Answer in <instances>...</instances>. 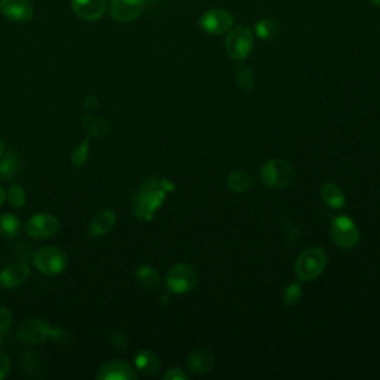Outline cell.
Returning <instances> with one entry per match:
<instances>
[{"mask_svg": "<svg viewBox=\"0 0 380 380\" xmlns=\"http://www.w3.org/2000/svg\"><path fill=\"white\" fill-rule=\"evenodd\" d=\"M214 354L208 350H198L194 351L187 358V367L190 371L196 374H203L210 371L214 367Z\"/></svg>", "mask_w": 380, "mask_h": 380, "instance_id": "obj_17", "label": "cell"}, {"mask_svg": "<svg viewBox=\"0 0 380 380\" xmlns=\"http://www.w3.org/2000/svg\"><path fill=\"white\" fill-rule=\"evenodd\" d=\"M199 24L203 31L217 36L233 26V15L225 9H211L202 15Z\"/></svg>", "mask_w": 380, "mask_h": 380, "instance_id": "obj_12", "label": "cell"}, {"mask_svg": "<svg viewBox=\"0 0 380 380\" xmlns=\"http://www.w3.org/2000/svg\"><path fill=\"white\" fill-rule=\"evenodd\" d=\"M85 106H86V108H95V107L99 106V100L95 99V97H92V95H91V97H88L85 100Z\"/></svg>", "mask_w": 380, "mask_h": 380, "instance_id": "obj_35", "label": "cell"}, {"mask_svg": "<svg viewBox=\"0 0 380 380\" xmlns=\"http://www.w3.org/2000/svg\"><path fill=\"white\" fill-rule=\"evenodd\" d=\"M236 82L238 86L241 88V91L250 94L256 86V77L252 73L251 67L247 65H240L236 69Z\"/></svg>", "mask_w": 380, "mask_h": 380, "instance_id": "obj_25", "label": "cell"}, {"mask_svg": "<svg viewBox=\"0 0 380 380\" xmlns=\"http://www.w3.org/2000/svg\"><path fill=\"white\" fill-rule=\"evenodd\" d=\"M135 278L141 287L147 290H155L161 285V276L152 266H140L135 272Z\"/></svg>", "mask_w": 380, "mask_h": 380, "instance_id": "obj_22", "label": "cell"}, {"mask_svg": "<svg viewBox=\"0 0 380 380\" xmlns=\"http://www.w3.org/2000/svg\"><path fill=\"white\" fill-rule=\"evenodd\" d=\"M12 325V313L6 306H0V332H6Z\"/></svg>", "mask_w": 380, "mask_h": 380, "instance_id": "obj_31", "label": "cell"}, {"mask_svg": "<svg viewBox=\"0 0 380 380\" xmlns=\"http://www.w3.org/2000/svg\"><path fill=\"white\" fill-rule=\"evenodd\" d=\"M0 13L12 23H30L35 17L31 0H0Z\"/></svg>", "mask_w": 380, "mask_h": 380, "instance_id": "obj_10", "label": "cell"}, {"mask_svg": "<svg viewBox=\"0 0 380 380\" xmlns=\"http://www.w3.org/2000/svg\"><path fill=\"white\" fill-rule=\"evenodd\" d=\"M18 337L21 342L28 345H39L45 340L51 339L52 327L48 324L45 320H27L18 328Z\"/></svg>", "mask_w": 380, "mask_h": 380, "instance_id": "obj_11", "label": "cell"}, {"mask_svg": "<svg viewBox=\"0 0 380 380\" xmlns=\"http://www.w3.org/2000/svg\"><path fill=\"white\" fill-rule=\"evenodd\" d=\"M11 371V359L6 354L0 352V380H4Z\"/></svg>", "mask_w": 380, "mask_h": 380, "instance_id": "obj_32", "label": "cell"}, {"mask_svg": "<svg viewBox=\"0 0 380 380\" xmlns=\"http://www.w3.org/2000/svg\"><path fill=\"white\" fill-rule=\"evenodd\" d=\"M135 369H138L142 374L155 376L161 369V362L153 352L141 351L135 355Z\"/></svg>", "mask_w": 380, "mask_h": 380, "instance_id": "obj_18", "label": "cell"}, {"mask_svg": "<svg viewBox=\"0 0 380 380\" xmlns=\"http://www.w3.org/2000/svg\"><path fill=\"white\" fill-rule=\"evenodd\" d=\"M72 9L84 21H99L107 11V0H70Z\"/></svg>", "mask_w": 380, "mask_h": 380, "instance_id": "obj_13", "label": "cell"}, {"mask_svg": "<svg viewBox=\"0 0 380 380\" xmlns=\"http://www.w3.org/2000/svg\"><path fill=\"white\" fill-rule=\"evenodd\" d=\"M39 364H40V359L36 355L30 354V352L23 354V366H24V369L27 371L31 370V371H33V374H36V371L40 369Z\"/></svg>", "mask_w": 380, "mask_h": 380, "instance_id": "obj_30", "label": "cell"}, {"mask_svg": "<svg viewBox=\"0 0 380 380\" xmlns=\"http://www.w3.org/2000/svg\"><path fill=\"white\" fill-rule=\"evenodd\" d=\"M174 184L167 179L150 177L142 181L133 199L134 214L142 220L150 221L156 211L162 207L167 192H172Z\"/></svg>", "mask_w": 380, "mask_h": 380, "instance_id": "obj_1", "label": "cell"}, {"mask_svg": "<svg viewBox=\"0 0 380 380\" xmlns=\"http://www.w3.org/2000/svg\"><path fill=\"white\" fill-rule=\"evenodd\" d=\"M297 233H298V230L293 223H287V226H284V236L287 238V240L294 241L297 238Z\"/></svg>", "mask_w": 380, "mask_h": 380, "instance_id": "obj_34", "label": "cell"}, {"mask_svg": "<svg viewBox=\"0 0 380 380\" xmlns=\"http://www.w3.org/2000/svg\"><path fill=\"white\" fill-rule=\"evenodd\" d=\"M20 171V156L15 152H8L0 157V177L9 181L17 177Z\"/></svg>", "mask_w": 380, "mask_h": 380, "instance_id": "obj_19", "label": "cell"}, {"mask_svg": "<svg viewBox=\"0 0 380 380\" xmlns=\"http://www.w3.org/2000/svg\"><path fill=\"white\" fill-rule=\"evenodd\" d=\"M0 346H2V337H0Z\"/></svg>", "mask_w": 380, "mask_h": 380, "instance_id": "obj_39", "label": "cell"}, {"mask_svg": "<svg viewBox=\"0 0 380 380\" xmlns=\"http://www.w3.org/2000/svg\"><path fill=\"white\" fill-rule=\"evenodd\" d=\"M33 263L40 274L48 276H55L66 271L69 260L65 251L57 247L48 245L36 251Z\"/></svg>", "mask_w": 380, "mask_h": 380, "instance_id": "obj_3", "label": "cell"}, {"mask_svg": "<svg viewBox=\"0 0 380 380\" xmlns=\"http://www.w3.org/2000/svg\"><path fill=\"white\" fill-rule=\"evenodd\" d=\"M371 4H373L374 6H377V8H380V0H371Z\"/></svg>", "mask_w": 380, "mask_h": 380, "instance_id": "obj_38", "label": "cell"}, {"mask_svg": "<svg viewBox=\"0 0 380 380\" xmlns=\"http://www.w3.org/2000/svg\"><path fill=\"white\" fill-rule=\"evenodd\" d=\"M279 31H281L279 23L276 20H272V18H264V20L259 21L256 26V33L263 40H272V39L278 38Z\"/></svg>", "mask_w": 380, "mask_h": 380, "instance_id": "obj_26", "label": "cell"}, {"mask_svg": "<svg viewBox=\"0 0 380 380\" xmlns=\"http://www.w3.org/2000/svg\"><path fill=\"white\" fill-rule=\"evenodd\" d=\"M21 220L15 216L5 213L0 216V235L5 238H15L21 230Z\"/></svg>", "mask_w": 380, "mask_h": 380, "instance_id": "obj_24", "label": "cell"}, {"mask_svg": "<svg viewBox=\"0 0 380 380\" xmlns=\"http://www.w3.org/2000/svg\"><path fill=\"white\" fill-rule=\"evenodd\" d=\"M226 52L232 60H244L250 55L255 46V36L247 26L233 28L226 38Z\"/></svg>", "mask_w": 380, "mask_h": 380, "instance_id": "obj_6", "label": "cell"}, {"mask_svg": "<svg viewBox=\"0 0 380 380\" xmlns=\"http://www.w3.org/2000/svg\"><path fill=\"white\" fill-rule=\"evenodd\" d=\"M6 198H8L9 203L12 205L13 208H21V207H24L26 201H27L24 189L20 187V186H11V189L8 190Z\"/></svg>", "mask_w": 380, "mask_h": 380, "instance_id": "obj_27", "label": "cell"}, {"mask_svg": "<svg viewBox=\"0 0 380 380\" xmlns=\"http://www.w3.org/2000/svg\"><path fill=\"white\" fill-rule=\"evenodd\" d=\"M302 287H300V284L297 282H291L287 289H285L284 291V302L285 305H289V306H293L296 303H298V300L300 297H302Z\"/></svg>", "mask_w": 380, "mask_h": 380, "instance_id": "obj_29", "label": "cell"}, {"mask_svg": "<svg viewBox=\"0 0 380 380\" xmlns=\"http://www.w3.org/2000/svg\"><path fill=\"white\" fill-rule=\"evenodd\" d=\"M82 125L84 128L86 130V133L92 137H104L108 134L110 126L107 123V121L101 116H94V115H86L82 119Z\"/></svg>", "mask_w": 380, "mask_h": 380, "instance_id": "obj_23", "label": "cell"}, {"mask_svg": "<svg viewBox=\"0 0 380 380\" xmlns=\"http://www.w3.org/2000/svg\"><path fill=\"white\" fill-rule=\"evenodd\" d=\"M321 196H323V201L331 208L340 210L345 207V202H346L345 194H343V190L336 184H332V183L324 184L321 189Z\"/></svg>", "mask_w": 380, "mask_h": 380, "instance_id": "obj_20", "label": "cell"}, {"mask_svg": "<svg viewBox=\"0 0 380 380\" xmlns=\"http://www.w3.org/2000/svg\"><path fill=\"white\" fill-rule=\"evenodd\" d=\"M327 255L321 247H311L298 256L296 262V276L302 281H312L318 278L327 267Z\"/></svg>", "mask_w": 380, "mask_h": 380, "instance_id": "obj_2", "label": "cell"}, {"mask_svg": "<svg viewBox=\"0 0 380 380\" xmlns=\"http://www.w3.org/2000/svg\"><path fill=\"white\" fill-rule=\"evenodd\" d=\"M88 155H89V140L85 138L81 145H79L74 152L72 153V164L74 167H81L88 160Z\"/></svg>", "mask_w": 380, "mask_h": 380, "instance_id": "obj_28", "label": "cell"}, {"mask_svg": "<svg viewBox=\"0 0 380 380\" xmlns=\"http://www.w3.org/2000/svg\"><path fill=\"white\" fill-rule=\"evenodd\" d=\"M146 0H110L108 9L115 21L133 23L145 11Z\"/></svg>", "mask_w": 380, "mask_h": 380, "instance_id": "obj_9", "label": "cell"}, {"mask_svg": "<svg viewBox=\"0 0 380 380\" xmlns=\"http://www.w3.org/2000/svg\"><path fill=\"white\" fill-rule=\"evenodd\" d=\"M228 186L235 194H245L252 186V177L244 169H236L229 174Z\"/></svg>", "mask_w": 380, "mask_h": 380, "instance_id": "obj_21", "label": "cell"}, {"mask_svg": "<svg viewBox=\"0 0 380 380\" xmlns=\"http://www.w3.org/2000/svg\"><path fill=\"white\" fill-rule=\"evenodd\" d=\"M116 213L112 210H103L95 216L89 223V238L92 240H100L104 235H107L116 225Z\"/></svg>", "mask_w": 380, "mask_h": 380, "instance_id": "obj_16", "label": "cell"}, {"mask_svg": "<svg viewBox=\"0 0 380 380\" xmlns=\"http://www.w3.org/2000/svg\"><path fill=\"white\" fill-rule=\"evenodd\" d=\"M5 199H6V194H5V190H4L2 187H0V207H2V205H4Z\"/></svg>", "mask_w": 380, "mask_h": 380, "instance_id": "obj_36", "label": "cell"}, {"mask_svg": "<svg viewBox=\"0 0 380 380\" xmlns=\"http://www.w3.org/2000/svg\"><path fill=\"white\" fill-rule=\"evenodd\" d=\"M60 230V220L48 213L36 214L27 220L26 232L28 236L36 238V240H48L54 236Z\"/></svg>", "mask_w": 380, "mask_h": 380, "instance_id": "obj_8", "label": "cell"}, {"mask_svg": "<svg viewBox=\"0 0 380 380\" xmlns=\"http://www.w3.org/2000/svg\"><path fill=\"white\" fill-rule=\"evenodd\" d=\"M260 176L266 186L274 189H285L294 181L296 171L289 161L272 160L262 167Z\"/></svg>", "mask_w": 380, "mask_h": 380, "instance_id": "obj_4", "label": "cell"}, {"mask_svg": "<svg viewBox=\"0 0 380 380\" xmlns=\"http://www.w3.org/2000/svg\"><path fill=\"white\" fill-rule=\"evenodd\" d=\"M198 282V274L194 266L187 263L176 264L167 275V287L174 294H183L192 290Z\"/></svg>", "mask_w": 380, "mask_h": 380, "instance_id": "obj_7", "label": "cell"}, {"mask_svg": "<svg viewBox=\"0 0 380 380\" xmlns=\"http://www.w3.org/2000/svg\"><path fill=\"white\" fill-rule=\"evenodd\" d=\"M99 380H135L137 373L128 362L113 359L100 367L97 373Z\"/></svg>", "mask_w": 380, "mask_h": 380, "instance_id": "obj_15", "label": "cell"}, {"mask_svg": "<svg viewBox=\"0 0 380 380\" xmlns=\"http://www.w3.org/2000/svg\"><path fill=\"white\" fill-rule=\"evenodd\" d=\"M164 379H165V380H187L189 376H187L181 369L174 367V369H171L169 371L165 373Z\"/></svg>", "mask_w": 380, "mask_h": 380, "instance_id": "obj_33", "label": "cell"}, {"mask_svg": "<svg viewBox=\"0 0 380 380\" xmlns=\"http://www.w3.org/2000/svg\"><path fill=\"white\" fill-rule=\"evenodd\" d=\"M30 275V267L26 262L12 263L0 271V285L6 290L21 287Z\"/></svg>", "mask_w": 380, "mask_h": 380, "instance_id": "obj_14", "label": "cell"}, {"mask_svg": "<svg viewBox=\"0 0 380 380\" xmlns=\"http://www.w3.org/2000/svg\"><path fill=\"white\" fill-rule=\"evenodd\" d=\"M4 152H5V142L2 138H0V156L4 155Z\"/></svg>", "mask_w": 380, "mask_h": 380, "instance_id": "obj_37", "label": "cell"}, {"mask_svg": "<svg viewBox=\"0 0 380 380\" xmlns=\"http://www.w3.org/2000/svg\"><path fill=\"white\" fill-rule=\"evenodd\" d=\"M331 240L339 248H354L359 241V229L355 221L346 216H336L331 220Z\"/></svg>", "mask_w": 380, "mask_h": 380, "instance_id": "obj_5", "label": "cell"}]
</instances>
